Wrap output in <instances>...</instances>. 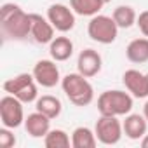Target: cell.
<instances>
[{
  "mask_svg": "<svg viewBox=\"0 0 148 148\" xmlns=\"http://www.w3.org/2000/svg\"><path fill=\"white\" fill-rule=\"evenodd\" d=\"M0 32L4 40L23 42L32 37V18L18 4H4L0 7Z\"/></svg>",
  "mask_w": 148,
  "mask_h": 148,
  "instance_id": "1",
  "label": "cell"
},
{
  "mask_svg": "<svg viewBox=\"0 0 148 148\" xmlns=\"http://www.w3.org/2000/svg\"><path fill=\"white\" fill-rule=\"evenodd\" d=\"M61 89L64 96L75 106H87L94 101V87L82 73H68L61 79Z\"/></svg>",
  "mask_w": 148,
  "mask_h": 148,
  "instance_id": "2",
  "label": "cell"
},
{
  "mask_svg": "<svg viewBox=\"0 0 148 148\" xmlns=\"http://www.w3.org/2000/svg\"><path fill=\"white\" fill-rule=\"evenodd\" d=\"M134 105V98L131 92L112 89L105 91L98 98V112L99 115H112V117H125L131 113Z\"/></svg>",
  "mask_w": 148,
  "mask_h": 148,
  "instance_id": "3",
  "label": "cell"
},
{
  "mask_svg": "<svg viewBox=\"0 0 148 148\" xmlns=\"http://www.w3.org/2000/svg\"><path fill=\"white\" fill-rule=\"evenodd\" d=\"M4 91L11 96H16L23 103H33L38 99V84L33 73H19L4 82Z\"/></svg>",
  "mask_w": 148,
  "mask_h": 148,
  "instance_id": "4",
  "label": "cell"
},
{
  "mask_svg": "<svg viewBox=\"0 0 148 148\" xmlns=\"http://www.w3.org/2000/svg\"><path fill=\"white\" fill-rule=\"evenodd\" d=\"M119 26L115 23V19L112 16H105V14H96L91 18V21L87 23V35L92 42L108 45L113 44L119 37Z\"/></svg>",
  "mask_w": 148,
  "mask_h": 148,
  "instance_id": "5",
  "label": "cell"
},
{
  "mask_svg": "<svg viewBox=\"0 0 148 148\" xmlns=\"http://www.w3.org/2000/svg\"><path fill=\"white\" fill-rule=\"evenodd\" d=\"M94 132L96 138L101 145L112 146L117 145L122 136H124V127L122 122L119 120V117H112V115H101L94 125Z\"/></svg>",
  "mask_w": 148,
  "mask_h": 148,
  "instance_id": "6",
  "label": "cell"
},
{
  "mask_svg": "<svg viewBox=\"0 0 148 148\" xmlns=\"http://www.w3.org/2000/svg\"><path fill=\"white\" fill-rule=\"evenodd\" d=\"M23 101H19L16 96L5 94L0 99V120L2 125L9 129H16L25 124V110H23Z\"/></svg>",
  "mask_w": 148,
  "mask_h": 148,
  "instance_id": "7",
  "label": "cell"
},
{
  "mask_svg": "<svg viewBox=\"0 0 148 148\" xmlns=\"http://www.w3.org/2000/svg\"><path fill=\"white\" fill-rule=\"evenodd\" d=\"M58 61H54L52 58L51 59H38L35 64H33V77L37 80V84L40 87H45V89H52L56 87L58 84H61V75H59V68L56 64Z\"/></svg>",
  "mask_w": 148,
  "mask_h": 148,
  "instance_id": "8",
  "label": "cell"
},
{
  "mask_svg": "<svg viewBox=\"0 0 148 148\" xmlns=\"http://www.w3.org/2000/svg\"><path fill=\"white\" fill-rule=\"evenodd\" d=\"M47 19L52 23L56 32L68 33L75 28V12L64 4H52L47 9Z\"/></svg>",
  "mask_w": 148,
  "mask_h": 148,
  "instance_id": "9",
  "label": "cell"
},
{
  "mask_svg": "<svg viewBox=\"0 0 148 148\" xmlns=\"http://www.w3.org/2000/svg\"><path fill=\"white\" fill-rule=\"evenodd\" d=\"M103 68V58L94 49H84L77 58V71L82 73L84 77L92 79Z\"/></svg>",
  "mask_w": 148,
  "mask_h": 148,
  "instance_id": "10",
  "label": "cell"
},
{
  "mask_svg": "<svg viewBox=\"0 0 148 148\" xmlns=\"http://www.w3.org/2000/svg\"><path fill=\"white\" fill-rule=\"evenodd\" d=\"M122 82L127 89V92L132 94V98L143 99L148 98V80H146V73H141L139 70H125L122 75Z\"/></svg>",
  "mask_w": 148,
  "mask_h": 148,
  "instance_id": "11",
  "label": "cell"
},
{
  "mask_svg": "<svg viewBox=\"0 0 148 148\" xmlns=\"http://www.w3.org/2000/svg\"><path fill=\"white\" fill-rule=\"evenodd\" d=\"M32 18V38L40 44V45H45V44H51L54 40V32L56 28L52 26V23L47 19V16H40V14H35L32 12L30 14Z\"/></svg>",
  "mask_w": 148,
  "mask_h": 148,
  "instance_id": "12",
  "label": "cell"
},
{
  "mask_svg": "<svg viewBox=\"0 0 148 148\" xmlns=\"http://www.w3.org/2000/svg\"><path fill=\"white\" fill-rule=\"evenodd\" d=\"M23 125H25V131L32 138H45V134L51 131V119L35 110L25 119Z\"/></svg>",
  "mask_w": 148,
  "mask_h": 148,
  "instance_id": "13",
  "label": "cell"
},
{
  "mask_svg": "<svg viewBox=\"0 0 148 148\" xmlns=\"http://www.w3.org/2000/svg\"><path fill=\"white\" fill-rule=\"evenodd\" d=\"M122 127H124V134L129 138V139H141L145 134H146V129H148V120L145 119V115H139V113H127L124 122H122Z\"/></svg>",
  "mask_w": 148,
  "mask_h": 148,
  "instance_id": "14",
  "label": "cell"
},
{
  "mask_svg": "<svg viewBox=\"0 0 148 148\" xmlns=\"http://www.w3.org/2000/svg\"><path fill=\"white\" fill-rule=\"evenodd\" d=\"M125 56L134 64H143L148 61V37L134 38L125 47Z\"/></svg>",
  "mask_w": 148,
  "mask_h": 148,
  "instance_id": "15",
  "label": "cell"
},
{
  "mask_svg": "<svg viewBox=\"0 0 148 148\" xmlns=\"http://www.w3.org/2000/svg\"><path fill=\"white\" fill-rule=\"evenodd\" d=\"M49 54L54 61H68L73 54V42L68 37H54V40L49 44Z\"/></svg>",
  "mask_w": 148,
  "mask_h": 148,
  "instance_id": "16",
  "label": "cell"
},
{
  "mask_svg": "<svg viewBox=\"0 0 148 148\" xmlns=\"http://www.w3.org/2000/svg\"><path fill=\"white\" fill-rule=\"evenodd\" d=\"M35 110L40 112V113H44V115L49 117L51 120H54V119H58V117L61 115L63 105H61L59 98H56V96H52V94H44V96H40V98L35 101Z\"/></svg>",
  "mask_w": 148,
  "mask_h": 148,
  "instance_id": "17",
  "label": "cell"
},
{
  "mask_svg": "<svg viewBox=\"0 0 148 148\" xmlns=\"http://www.w3.org/2000/svg\"><path fill=\"white\" fill-rule=\"evenodd\" d=\"M98 145L96 132L89 127H75L71 132V146L73 148H94Z\"/></svg>",
  "mask_w": 148,
  "mask_h": 148,
  "instance_id": "18",
  "label": "cell"
},
{
  "mask_svg": "<svg viewBox=\"0 0 148 148\" xmlns=\"http://www.w3.org/2000/svg\"><path fill=\"white\" fill-rule=\"evenodd\" d=\"M103 5H105L103 0H70V7L73 9V12L77 16H86V18L99 14Z\"/></svg>",
  "mask_w": 148,
  "mask_h": 148,
  "instance_id": "19",
  "label": "cell"
},
{
  "mask_svg": "<svg viewBox=\"0 0 148 148\" xmlns=\"http://www.w3.org/2000/svg\"><path fill=\"white\" fill-rule=\"evenodd\" d=\"M112 18L115 19L117 26L119 28H124V30L134 26L136 21H138V14H136V11L131 5H119V7H115Z\"/></svg>",
  "mask_w": 148,
  "mask_h": 148,
  "instance_id": "20",
  "label": "cell"
},
{
  "mask_svg": "<svg viewBox=\"0 0 148 148\" xmlns=\"http://www.w3.org/2000/svg\"><path fill=\"white\" fill-rule=\"evenodd\" d=\"M45 148H68L71 146V138L63 129H51L44 138Z\"/></svg>",
  "mask_w": 148,
  "mask_h": 148,
  "instance_id": "21",
  "label": "cell"
},
{
  "mask_svg": "<svg viewBox=\"0 0 148 148\" xmlns=\"http://www.w3.org/2000/svg\"><path fill=\"white\" fill-rule=\"evenodd\" d=\"M14 145H16V136L9 127L4 125L0 129V148H12Z\"/></svg>",
  "mask_w": 148,
  "mask_h": 148,
  "instance_id": "22",
  "label": "cell"
},
{
  "mask_svg": "<svg viewBox=\"0 0 148 148\" xmlns=\"http://www.w3.org/2000/svg\"><path fill=\"white\" fill-rule=\"evenodd\" d=\"M136 25H138L139 32L143 33V37H148V11H143V12H139Z\"/></svg>",
  "mask_w": 148,
  "mask_h": 148,
  "instance_id": "23",
  "label": "cell"
},
{
  "mask_svg": "<svg viewBox=\"0 0 148 148\" xmlns=\"http://www.w3.org/2000/svg\"><path fill=\"white\" fill-rule=\"evenodd\" d=\"M141 146H143V148H148V134H145V136L141 138Z\"/></svg>",
  "mask_w": 148,
  "mask_h": 148,
  "instance_id": "24",
  "label": "cell"
},
{
  "mask_svg": "<svg viewBox=\"0 0 148 148\" xmlns=\"http://www.w3.org/2000/svg\"><path fill=\"white\" fill-rule=\"evenodd\" d=\"M143 115H145V119L148 120V101L145 103V106H143Z\"/></svg>",
  "mask_w": 148,
  "mask_h": 148,
  "instance_id": "25",
  "label": "cell"
},
{
  "mask_svg": "<svg viewBox=\"0 0 148 148\" xmlns=\"http://www.w3.org/2000/svg\"><path fill=\"white\" fill-rule=\"evenodd\" d=\"M103 2H105V4H110V2H112V0H103Z\"/></svg>",
  "mask_w": 148,
  "mask_h": 148,
  "instance_id": "26",
  "label": "cell"
},
{
  "mask_svg": "<svg viewBox=\"0 0 148 148\" xmlns=\"http://www.w3.org/2000/svg\"><path fill=\"white\" fill-rule=\"evenodd\" d=\"M146 80H148V73H146Z\"/></svg>",
  "mask_w": 148,
  "mask_h": 148,
  "instance_id": "27",
  "label": "cell"
}]
</instances>
